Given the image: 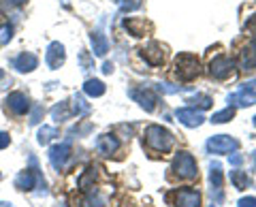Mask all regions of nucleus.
<instances>
[{
  "label": "nucleus",
  "mask_w": 256,
  "mask_h": 207,
  "mask_svg": "<svg viewBox=\"0 0 256 207\" xmlns=\"http://www.w3.org/2000/svg\"><path fill=\"white\" fill-rule=\"evenodd\" d=\"M146 143L154 152H169L175 143V137L166 128H162V126L152 124L146 128Z\"/></svg>",
  "instance_id": "obj_1"
},
{
  "label": "nucleus",
  "mask_w": 256,
  "mask_h": 207,
  "mask_svg": "<svg viewBox=\"0 0 256 207\" xmlns=\"http://www.w3.org/2000/svg\"><path fill=\"white\" fill-rule=\"evenodd\" d=\"M30 164H32V169L22 171L18 178H15V186H18L20 190L38 188V192H45V180H43L41 171L36 169V158L34 156H30Z\"/></svg>",
  "instance_id": "obj_2"
},
{
  "label": "nucleus",
  "mask_w": 256,
  "mask_h": 207,
  "mask_svg": "<svg viewBox=\"0 0 256 207\" xmlns=\"http://www.w3.org/2000/svg\"><path fill=\"white\" fill-rule=\"evenodd\" d=\"M175 75L182 82H192L198 75V60L192 54H182L175 58Z\"/></svg>",
  "instance_id": "obj_3"
},
{
  "label": "nucleus",
  "mask_w": 256,
  "mask_h": 207,
  "mask_svg": "<svg viewBox=\"0 0 256 207\" xmlns=\"http://www.w3.org/2000/svg\"><path fill=\"white\" fill-rule=\"evenodd\" d=\"M228 102H230V105H239V107L254 105V102H256V77L252 79V82L244 84L235 94H230Z\"/></svg>",
  "instance_id": "obj_4"
},
{
  "label": "nucleus",
  "mask_w": 256,
  "mask_h": 207,
  "mask_svg": "<svg viewBox=\"0 0 256 207\" xmlns=\"http://www.w3.org/2000/svg\"><path fill=\"white\" fill-rule=\"evenodd\" d=\"M235 73V60L226 58V56H216V58L210 62V75L214 79H228Z\"/></svg>",
  "instance_id": "obj_5"
},
{
  "label": "nucleus",
  "mask_w": 256,
  "mask_h": 207,
  "mask_svg": "<svg viewBox=\"0 0 256 207\" xmlns=\"http://www.w3.org/2000/svg\"><path fill=\"white\" fill-rule=\"evenodd\" d=\"M173 171L184 180H192V178H196V173H198L194 158H192L190 154H186V152H180L173 158Z\"/></svg>",
  "instance_id": "obj_6"
},
{
  "label": "nucleus",
  "mask_w": 256,
  "mask_h": 207,
  "mask_svg": "<svg viewBox=\"0 0 256 207\" xmlns=\"http://www.w3.org/2000/svg\"><path fill=\"white\" fill-rule=\"evenodd\" d=\"M237 148H239V141L228 137V134H216V137L207 141V150H210L212 154H230V152H235Z\"/></svg>",
  "instance_id": "obj_7"
},
{
  "label": "nucleus",
  "mask_w": 256,
  "mask_h": 207,
  "mask_svg": "<svg viewBox=\"0 0 256 207\" xmlns=\"http://www.w3.org/2000/svg\"><path fill=\"white\" fill-rule=\"evenodd\" d=\"M68 156H70V139L64 143H58V146H54L50 150V162L56 171H62L64 166H66Z\"/></svg>",
  "instance_id": "obj_8"
},
{
  "label": "nucleus",
  "mask_w": 256,
  "mask_h": 207,
  "mask_svg": "<svg viewBox=\"0 0 256 207\" xmlns=\"http://www.w3.org/2000/svg\"><path fill=\"white\" fill-rule=\"evenodd\" d=\"M64 58H66V54H64V45L58 43V41L50 43V47H47V52H45V64L50 66L52 70H56V68H60L64 64Z\"/></svg>",
  "instance_id": "obj_9"
},
{
  "label": "nucleus",
  "mask_w": 256,
  "mask_h": 207,
  "mask_svg": "<svg viewBox=\"0 0 256 207\" xmlns=\"http://www.w3.org/2000/svg\"><path fill=\"white\" fill-rule=\"evenodd\" d=\"M4 102L15 116H24V114H28L30 111V98L24 92H11Z\"/></svg>",
  "instance_id": "obj_10"
},
{
  "label": "nucleus",
  "mask_w": 256,
  "mask_h": 207,
  "mask_svg": "<svg viewBox=\"0 0 256 207\" xmlns=\"http://www.w3.org/2000/svg\"><path fill=\"white\" fill-rule=\"evenodd\" d=\"M175 116H178V120H180L184 126H188V128H196V126H201V124H203V120H205L201 111L190 109V107L178 109V111H175Z\"/></svg>",
  "instance_id": "obj_11"
},
{
  "label": "nucleus",
  "mask_w": 256,
  "mask_h": 207,
  "mask_svg": "<svg viewBox=\"0 0 256 207\" xmlns=\"http://www.w3.org/2000/svg\"><path fill=\"white\" fill-rule=\"evenodd\" d=\"M141 56H143V60H146L148 64L160 66L164 62V47L160 43H150L146 50H141Z\"/></svg>",
  "instance_id": "obj_12"
},
{
  "label": "nucleus",
  "mask_w": 256,
  "mask_h": 207,
  "mask_svg": "<svg viewBox=\"0 0 256 207\" xmlns=\"http://www.w3.org/2000/svg\"><path fill=\"white\" fill-rule=\"evenodd\" d=\"M36 66H38V58L30 52H24L13 60V68L20 70V73H32Z\"/></svg>",
  "instance_id": "obj_13"
},
{
  "label": "nucleus",
  "mask_w": 256,
  "mask_h": 207,
  "mask_svg": "<svg viewBox=\"0 0 256 207\" xmlns=\"http://www.w3.org/2000/svg\"><path fill=\"white\" fill-rule=\"evenodd\" d=\"M175 207H201V194L196 190H180L175 194Z\"/></svg>",
  "instance_id": "obj_14"
},
{
  "label": "nucleus",
  "mask_w": 256,
  "mask_h": 207,
  "mask_svg": "<svg viewBox=\"0 0 256 207\" xmlns=\"http://www.w3.org/2000/svg\"><path fill=\"white\" fill-rule=\"evenodd\" d=\"M210 180H212V196L216 203L222 201V169L218 162L212 164V171H210Z\"/></svg>",
  "instance_id": "obj_15"
},
{
  "label": "nucleus",
  "mask_w": 256,
  "mask_h": 207,
  "mask_svg": "<svg viewBox=\"0 0 256 207\" xmlns=\"http://www.w3.org/2000/svg\"><path fill=\"white\" fill-rule=\"evenodd\" d=\"M130 96L137 100L146 111H154L156 109V94L152 90H146V88H143V90H132Z\"/></svg>",
  "instance_id": "obj_16"
},
{
  "label": "nucleus",
  "mask_w": 256,
  "mask_h": 207,
  "mask_svg": "<svg viewBox=\"0 0 256 207\" xmlns=\"http://www.w3.org/2000/svg\"><path fill=\"white\" fill-rule=\"evenodd\" d=\"M96 148H98V152H100V154L111 156V154H116V152H118L120 141H118V137H114V134H100V137L96 139Z\"/></svg>",
  "instance_id": "obj_17"
},
{
  "label": "nucleus",
  "mask_w": 256,
  "mask_h": 207,
  "mask_svg": "<svg viewBox=\"0 0 256 207\" xmlns=\"http://www.w3.org/2000/svg\"><path fill=\"white\" fill-rule=\"evenodd\" d=\"M239 68L242 70H252L256 68V43H252L250 47H246L239 56Z\"/></svg>",
  "instance_id": "obj_18"
},
{
  "label": "nucleus",
  "mask_w": 256,
  "mask_h": 207,
  "mask_svg": "<svg viewBox=\"0 0 256 207\" xmlns=\"http://www.w3.org/2000/svg\"><path fill=\"white\" fill-rule=\"evenodd\" d=\"M92 50L96 56H105L109 52V41L107 36L100 32V30H96V32H92Z\"/></svg>",
  "instance_id": "obj_19"
},
{
  "label": "nucleus",
  "mask_w": 256,
  "mask_h": 207,
  "mask_svg": "<svg viewBox=\"0 0 256 207\" xmlns=\"http://www.w3.org/2000/svg\"><path fill=\"white\" fill-rule=\"evenodd\" d=\"M105 84L100 82V79H88V82L84 84V92L88 94V96H92V98H96V96H102L105 94Z\"/></svg>",
  "instance_id": "obj_20"
},
{
  "label": "nucleus",
  "mask_w": 256,
  "mask_h": 207,
  "mask_svg": "<svg viewBox=\"0 0 256 207\" xmlns=\"http://www.w3.org/2000/svg\"><path fill=\"white\" fill-rule=\"evenodd\" d=\"M124 28L130 32L132 36H143L146 34V28H148V24L146 20H137V18H130V20H126L124 22Z\"/></svg>",
  "instance_id": "obj_21"
},
{
  "label": "nucleus",
  "mask_w": 256,
  "mask_h": 207,
  "mask_svg": "<svg viewBox=\"0 0 256 207\" xmlns=\"http://www.w3.org/2000/svg\"><path fill=\"white\" fill-rule=\"evenodd\" d=\"M90 109H92V107L88 105L82 94H75V98H73V114H75L77 118H84V116L90 114Z\"/></svg>",
  "instance_id": "obj_22"
},
{
  "label": "nucleus",
  "mask_w": 256,
  "mask_h": 207,
  "mask_svg": "<svg viewBox=\"0 0 256 207\" xmlns=\"http://www.w3.org/2000/svg\"><path fill=\"white\" fill-rule=\"evenodd\" d=\"M230 182L235 184L237 190H246V188H250V186H252L250 178H248L244 171H230Z\"/></svg>",
  "instance_id": "obj_23"
},
{
  "label": "nucleus",
  "mask_w": 256,
  "mask_h": 207,
  "mask_svg": "<svg viewBox=\"0 0 256 207\" xmlns=\"http://www.w3.org/2000/svg\"><path fill=\"white\" fill-rule=\"evenodd\" d=\"M54 137H58V130L52 128V126H43V128L36 132V141L41 143V146H47Z\"/></svg>",
  "instance_id": "obj_24"
},
{
  "label": "nucleus",
  "mask_w": 256,
  "mask_h": 207,
  "mask_svg": "<svg viewBox=\"0 0 256 207\" xmlns=\"http://www.w3.org/2000/svg\"><path fill=\"white\" fill-rule=\"evenodd\" d=\"M68 116H70V111H68V107H66V102H58V105H54V109H52V120L64 122Z\"/></svg>",
  "instance_id": "obj_25"
},
{
  "label": "nucleus",
  "mask_w": 256,
  "mask_h": 207,
  "mask_svg": "<svg viewBox=\"0 0 256 207\" xmlns=\"http://www.w3.org/2000/svg\"><path fill=\"white\" fill-rule=\"evenodd\" d=\"M186 102H190L192 107H201V109H210L212 107V96H207V94H196V96H192L188 98Z\"/></svg>",
  "instance_id": "obj_26"
},
{
  "label": "nucleus",
  "mask_w": 256,
  "mask_h": 207,
  "mask_svg": "<svg viewBox=\"0 0 256 207\" xmlns=\"http://www.w3.org/2000/svg\"><path fill=\"white\" fill-rule=\"evenodd\" d=\"M233 116H235V109L228 107V109H224V111H218V114H214L212 122H214V124H224V122L233 120Z\"/></svg>",
  "instance_id": "obj_27"
},
{
  "label": "nucleus",
  "mask_w": 256,
  "mask_h": 207,
  "mask_svg": "<svg viewBox=\"0 0 256 207\" xmlns=\"http://www.w3.org/2000/svg\"><path fill=\"white\" fill-rule=\"evenodd\" d=\"M11 36H13V26L11 24H4V26L0 28V45H6L11 41Z\"/></svg>",
  "instance_id": "obj_28"
},
{
  "label": "nucleus",
  "mask_w": 256,
  "mask_h": 207,
  "mask_svg": "<svg viewBox=\"0 0 256 207\" xmlns=\"http://www.w3.org/2000/svg\"><path fill=\"white\" fill-rule=\"evenodd\" d=\"M118 2H120V9H122L124 13L134 11V9H139L141 6V0H118Z\"/></svg>",
  "instance_id": "obj_29"
},
{
  "label": "nucleus",
  "mask_w": 256,
  "mask_h": 207,
  "mask_svg": "<svg viewBox=\"0 0 256 207\" xmlns=\"http://www.w3.org/2000/svg\"><path fill=\"white\" fill-rule=\"evenodd\" d=\"M158 90L164 94H178L182 92V86H171V84H158Z\"/></svg>",
  "instance_id": "obj_30"
},
{
  "label": "nucleus",
  "mask_w": 256,
  "mask_h": 207,
  "mask_svg": "<svg viewBox=\"0 0 256 207\" xmlns=\"http://www.w3.org/2000/svg\"><path fill=\"white\" fill-rule=\"evenodd\" d=\"M41 116H43V107H41V105H36L34 111H32V116H30V124H32V126H36L38 122H41Z\"/></svg>",
  "instance_id": "obj_31"
},
{
  "label": "nucleus",
  "mask_w": 256,
  "mask_h": 207,
  "mask_svg": "<svg viewBox=\"0 0 256 207\" xmlns=\"http://www.w3.org/2000/svg\"><path fill=\"white\" fill-rule=\"evenodd\" d=\"M237 207H256V196H244V198H239Z\"/></svg>",
  "instance_id": "obj_32"
},
{
  "label": "nucleus",
  "mask_w": 256,
  "mask_h": 207,
  "mask_svg": "<svg viewBox=\"0 0 256 207\" xmlns=\"http://www.w3.org/2000/svg\"><path fill=\"white\" fill-rule=\"evenodd\" d=\"M9 146H11V134L4 132V130H0V150L9 148Z\"/></svg>",
  "instance_id": "obj_33"
},
{
  "label": "nucleus",
  "mask_w": 256,
  "mask_h": 207,
  "mask_svg": "<svg viewBox=\"0 0 256 207\" xmlns=\"http://www.w3.org/2000/svg\"><path fill=\"white\" fill-rule=\"evenodd\" d=\"M246 30H248V32H250L254 38H256V15H254V18L250 20V22H248V26H246Z\"/></svg>",
  "instance_id": "obj_34"
},
{
  "label": "nucleus",
  "mask_w": 256,
  "mask_h": 207,
  "mask_svg": "<svg viewBox=\"0 0 256 207\" xmlns=\"http://www.w3.org/2000/svg\"><path fill=\"white\" fill-rule=\"evenodd\" d=\"M242 162H244V156H242V154H235V156H230V164H233V166H239Z\"/></svg>",
  "instance_id": "obj_35"
},
{
  "label": "nucleus",
  "mask_w": 256,
  "mask_h": 207,
  "mask_svg": "<svg viewBox=\"0 0 256 207\" xmlns=\"http://www.w3.org/2000/svg\"><path fill=\"white\" fill-rule=\"evenodd\" d=\"M111 70H114V64H109V62H105V64H102V73H105V75H109Z\"/></svg>",
  "instance_id": "obj_36"
},
{
  "label": "nucleus",
  "mask_w": 256,
  "mask_h": 207,
  "mask_svg": "<svg viewBox=\"0 0 256 207\" xmlns=\"http://www.w3.org/2000/svg\"><path fill=\"white\" fill-rule=\"evenodd\" d=\"M6 2H11V4H15V6H20V4L26 2V0H6Z\"/></svg>",
  "instance_id": "obj_37"
},
{
  "label": "nucleus",
  "mask_w": 256,
  "mask_h": 207,
  "mask_svg": "<svg viewBox=\"0 0 256 207\" xmlns=\"http://www.w3.org/2000/svg\"><path fill=\"white\" fill-rule=\"evenodd\" d=\"M0 207H15L13 203H6V201H0Z\"/></svg>",
  "instance_id": "obj_38"
},
{
  "label": "nucleus",
  "mask_w": 256,
  "mask_h": 207,
  "mask_svg": "<svg viewBox=\"0 0 256 207\" xmlns=\"http://www.w3.org/2000/svg\"><path fill=\"white\" fill-rule=\"evenodd\" d=\"M252 160H254V173H256V152L252 154Z\"/></svg>",
  "instance_id": "obj_39"
},
{
  "label": "nucleus",
  "mask_w": 256,
  "mask_h": 207,
  "mask_svg": "<svg viewBox=\"0 0 256 207\" xmlns=\"http://www.w3.org/2000/svg\"><path fill=\"white\" fill-rule=\"evenodd\" d=\"M254 126H256V116H254Z\"/></svg>",
  "instance_id": "obj_40"
},
{
  "label": "nucleus",
  "mask_w": 256,
  "mask_h": 207,
  "mask_svg": "<svg viewBox=\"0 0 256 207\" xmlns=\"http://www.w3.org/2000/svg\"><path fill=\"white\" fill-rule=\"evenodd\" d=\"M0 77H2V70H0Z\"/></svg>",
  "instance_id": "obj_41"
},
{
  "label": "nucleus",
  "mask_w": 256,
  "mask_h": 207,
  "mask_svg": "<svg viewBox=\"0 0 256 207\" xmlns=\"http://www.w3.org/2000/svg\"><path fill=\"white\" fill-rule=\"evenodd\" d=\"M0 180H2V173H0Z\"/></svg>",
  "instance_id": "obj_42"
},
{
  "label": "nucleus",
  "mask_w": 256,
  "mask_h": 207,
  "mask_svg": "<svg viewBox=\"0 0 256 207\" xmlns=\"http://www.w3.org/2000/svg\"><path fill=\"white\" fill-rule=\"evenodd\" d=\"M212 207H214V205H212Z\"/></svg>",
  "instance_id": "obj_43"
}]
</instances>
